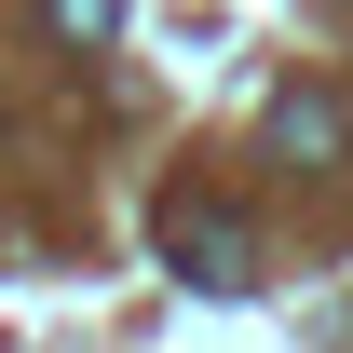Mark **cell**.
<instances>
[{
	"label": "cell",
	"mask_w": 353,
	"mask_h": 353,
	"mask_svg": "<svg viewBox=\"0 0 353 353\" xmlns=\"http://www.w3.org/2000/svg\"><path fill=\"white\" fill-rule=\"evenodd\" d=\"M41 28L68 54H109V28H123V0H41Z\"/></svg>",
	"instance_id": "3957f363"
},
{
	"label": "cell",
	"mask_w": 353,
	"mask_h": 353,
	"mask_svg": "<svg viewBox=\"0 0 353 353\" xmlns=\"http://www.w3.org/2000/svg\"><path fill=\"white\" fill-rule=\"evenodd\" d=\"M259 123H272V150H285L299 176H326V163H340V109H326L312 82H272V109H259Z\"/></svg>",
	"instance_id": "7a4b0ae2"
},
{
	"label": "cell",
	"mask_w": 353,
	"mask_h": 353,
	"mask_svg": "<svg viewBox=\"0 0 353 353\" xmlns=\"http://www.w3.org/2000/svg\"><path fill=\"white\" fill-rule=\"evenodd\" d=\"M150 245H163V259L190 272L204 299H231V285H259V259H245V231H231L218 204H204V190H163V204H150Z\"/></svg>",
	"instance_id": "6da1fadb"
}]
</instances>
